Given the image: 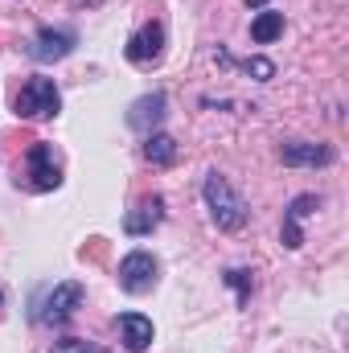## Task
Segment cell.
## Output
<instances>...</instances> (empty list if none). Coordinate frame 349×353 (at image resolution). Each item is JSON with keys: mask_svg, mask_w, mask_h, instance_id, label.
<instances>
[{"mask_svg": "<svg viewBox=\"0 0 349 353\" xmlns=\"http://www.w3.org/2000/svg\"><path fill=\"white\" fill-rule=\"evenodd\" d=\"M312 210H321V197H317V193H300V197L288 205V218H292V222H300V218H308Z\"/></svg>", "mask_w": 349, "mask_h": 353, "instance_id": "obj_14", "label": "cell"}, {"mask_svg": "<svg viewBox=\"0 0 349 353\" xmlns=\"http://www.w3.org/2000/svg\"><path fill=\"white\" fill-rule=\"evenodd\" d=\"M226 283H235V288H239V304H247V300H251V271L235 267V271H226Z\"/></svg>", "mask_w": 349, "mask_h": 353, "instance_id": "obj_16", "label": "cell"}, {"mask_svg": "<svg viewBox=\"0 0 349 353\" xmlns=\"http://www.w3.org/2000/svg\"><path fill=\"white\" fill-rule=\"evenodd\" d=\"M119 288L132 292V296L152 292V288H157V259H152L148 251H132V255H123V263H119Z\"/></svg>", "mask_w": 349, "mask_h": 353, "instance_id": "obj_5", "label": "cell"}, {"mask_svg": "<svg viewBox=\"0 0 349 353\" xmlns=\"http://www.w3.org/2000/svg\"><path fill=\"white\" fill-rule=\"evenodd\" d=\"M201 193H206V205H210V218H214L218 230H243V226H247L251 210H247V201L235 193V185H230L222 173L206 176Z\"/></svg>", "mask_w": 349, "mask_h": 353, "instance_id": "obj_1", "label": "cell"}, {"mask_svg": "<svg viewBox=\"0 0 349 353\" xmlns=\"http://www.w3.org/2000/svg\"><path fill=\"white\" fill-rule=\"evenodd\" d=\"M243 66H247V70H251V74H255L259 83H267V79H275V66H271L267 58H247Z\"/></svg>", "mask_w": 349, "mask_h": 353, "instance_id": "obj_17", "label": "cell"}, {"mask_svg": "<svg viewBox=\"0 0 349 353\" xmlns=\"http://www.w3.org/2000/svg\"><path fill=\"white\" fill-rule=\"evenodd\" d=\"M74 46H79V33H74V29L41 25V29L25 41V58H33V62H62Z\"/></svg>", "mask_w": 349, "mask_h": 353, "instance_id": "obj_3", "label": "cell"}, {"mask_svg": "<svg viewBox=\"0 0 349 353\" xmlns=\"http://www.w3.org/2000/svg\"><path fill=\"white\" fill-rule=\"evenodd\" d=\"M115 325H119V341L128 353H144L152 345V321L144 312H123Z\"/></svg>", "mask_w": 349, "mask_h": 353, "instance_id": "obj_10", "label": "cell"}, {"mask_svg": "<svg viewBox=\"0 0 349 353\" xmlns=\"http://www.w3.org/2000/svg\"><path fill=\"white\" fill-rule=\"evenodd\" d=\"M279 161L288 169H317V165L333 161V148L329 144H312V140H292V144L279 148Z\"/></svg>", "mask_w": 349, "mask_h": 353, "instance_id": "obj_9", "label": "cell"}, {"mask_svg": "<svg viewBox=\"0 0 349 353\" xmlns=\"http://www.w3.org/2000/svg\"><path fill=\"white\" fill-rule=\"evenodd\" d=\"M0 304H4V292H0Z\"/></svg>", "mask_w": 349, "mask_h": 353, "instance_id": "obj_20", "label": "cell"}, {"mask_svg": "<svg viewBox=\"0 0 349 353\" xmlns=\"http://www.w3.org/2000/svg\"><path fill=\"white\" fill-rule=\"evenodd\" d=\"M165 115H169V99H165L161 90H152V94H140V99L128 107V128L140 132V136H152V132L165 123Z\"/></svg>", "mask_w": 349, "mask_h": 353, "instance_id": "obj_6", "label": "cell"}, {"mask_svg": "<svg viewBox=\"0 0 349 353\" xmlns=\"http://www.w3.org/2000/svg\"><path fill=\"white\" fill-rule=\"evenodd\" d=\"M161 50H165V29H161L157 21L140 25V29L128 37V46H123L128 62H136V66H148V62H157V58H161Z\"/></svg>", "mask_w": 349, "mask_h": 353, "instance_id": "obj_8", "label": "cell"}, {"mask_svg": "<svg viewBox=\"0 0 349 353\" xmlns=\"http://www.w3.org/2000/svg\"><path fill=\"white\" fill-rule=\"evenodd\" d=\"M50 353H107L103 345H94V341H79V337H66V341H58Z\"/></svg>", "mask_w": 349, "mask_h": 353, "instance_id": "obj_15", "label": "cell"}, {"mask_svg": "<svg viewBox=\"0 0 349 353\" xmlns=\"http://www.w3.org/2000/svg\"><path fill=\"white\" fill-rule=\"evenodd\" d=\"M58 107H62V94H58V83L54 79H29L21 94H17V103H12V115L17 119H54L58 115Z\"/></svg>", "mask_w": 349, "mask_h": 353, "instance_id": "obj_2", "label": "cell"}, {"mask_svg": "<svg viewBox=\"0 0 349 353\" xmlns=\"http://www.w3.org/2000/svg\"><path fill=\"white\" fill-rule=\"evenodd\" d=\"M279 33H283V12H271V8H267V12H259V17L251 21V41H255V46H271Z\"/></svg>", "mask_w": 349, "mask_h": 353, "instance_id": "obj_13", "label": "cell"}, {"mask_svg": "<svg viewBox=\"0 0 349 353\" xmlns=\"http://www.w3.org/2000/svg\"><path fill=\"white\" fill-rule=\"evenodd\" d=\"M74 8H94V4H103V0H70Z\"/></svg>", "mask_w": 349, "mask_h": 353, "instance_id": "obj_18", "label": "cell"}, {"mask_svg": "<svg viewBox=\"0 0 349 353\" xmlns=\"http://www.w3.org/2000/svg\"><path fill=\"white\" fill-rule=\"evenodd\" d=\"M161 218H165V197H144V201L123 218V230H128V234H148V230L161 226Z\"/></svg>", "mask_w": 349, "mask_h": 353, "instance_id": "obj_11", "label": "cell"}, {"mask_svg": "<svg viewBox=\"0 0 349 353\" xmlns=\"http://www.w3.org/2000/svg\"><path fill=\"white\" fill-rule=\"evenodd\" d=\"M83 283L79 279H66V283H58L50 296H46V304H41V321L46 325H62V321H70L74 312H79V304H83Z\"/></svg>", "mask_w": 349, "mask_h": 353, "instance_id": "obj_7", "label": "cell"}, {"mask_svg": "<svg viewBox=\"0 0 349 353\" xmlns=\"http://www.w3.org/2000/svg\"><path fill=\"white\" fill-rule=\"evenodd\" d=\"M25 185L37 189V193H50V189L62 185V169H58L54 148H50L46 140H37V144L25 152Z\"/></svg>", "mask_w": 349, "mask_h": 353, "instance_id": "obj_4", "label": "cell"}, {"mask_svg": "<svg viewBox=\"0 0 349 353\" xmlns=\"http://www.w3.org/2000/svg\"><path fill=\"white\" fill-rule=\"evenodd\" d=\"M247 4H255V8H263V4H267V0H247Z\"/></svg>", "mask_w": 349, "mask_h": 353, "instance_id": "obj_19", "label": "cell"}, {"mask_svg": "<svg viewBox=\"0 0 349 353\" xmlns=\"http://www.w3.org/2000/svg\"><path fill=\"white\" fill-rule=\"evenodd\" d=\"M144 157H148V165H157V169L173 165V161H177V140H173V136H165V132L144 136Z\"/></svg>", "mask_w": 349, "mask_h": 353, "instance_id": "obj_12", "label": "cell"}]
</instances>
